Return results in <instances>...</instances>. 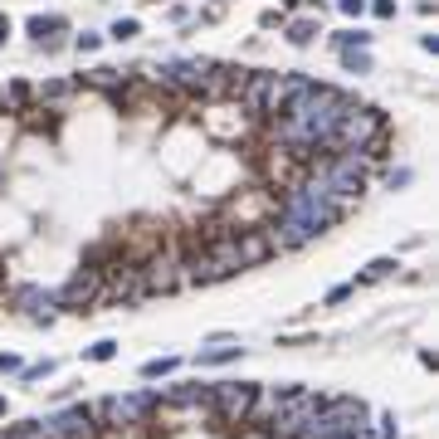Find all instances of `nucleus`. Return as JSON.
Instances as JSON below:
<instances>
[{
  "instance_id": "obj_1",
  "label": "nucleus",
  "mask_w": 439,
  "mask_h": 439,
  "mask_svg": "<svg viewBox=\"0 0 439 439\" xmlns=\"http://www.w3.org/2000/svg\"><path fill=\"white\" fill-rule=\"evenodd\" d=\"M381 137H386V117L381 108H346L342 112V122H337V132H332V147H342V151H351V156H361V151H381Z\"/></svg>"
},
{
  "instance_id": "obj_2",
  "label": "nucleus",
  "mask_w": 439,
  "mask_h": 439,
  "mask_svg": "<svg viewBox=\"0 0 439 439\" xmlns=\"http://www.w3.org/2000/svg\"><path fill=\"white\" fill-rule=\"evenodd\" d=\"M254 405H259V381H219V386H210V405L205 410L219 425H244L254 415Z\"/></svg>"
},
{
  "instance_id": "obj_3",
  "label": "nucleus",
  "mask_w": 439,
  "mask_h": 439,
  "mask_svg": "<svg viewBox=\"0 0 439 439\" xmlns=\"http://www.w3.org/2000/svg\"><path fill=\"white\" fill-rule=\"evenodd\" d=\"M98 293H103V269H79L74 278H69V288L54 298V303H64V308H93L98 303Z\"/></svg>"
},
{
  "instance_id": "obj_4",
  "label": "nucleus",
  "mask_w": 439,
  "mask_h": 439,
  "mask_svg": "<svg viewBox=\"0 0 439 439\" xmlns=\"http://www.w3.org/2000/svg\"><path fill=\"white\" fill-rule=\"evenodd\" d=\"M44 430H49V439H88L93 435V415H88V405H74V410L44 420Z\"/></svg>"
},
{
  "instance_id": "obj_5",
  "label": "nucleus",
  "mask_w": 439,
  "mask_h": 439,
  "mask_svg": "<svg viewBox=\"0 0 439 439\" xmlns=\"http://www.w3.org/2000/svg\"><path fill=\"white\" fill-rule=\"evenodd\" d=\"M239 93V103H244V112H269V98H273V74H244V83L234 88Z\"/></svg>"
},
{
  "instance_id": "obj_6",
  "label": "nucleus",
  "mask_w": 439,
  "mask_h": 439,
  "mask_svg": "<svg viewBox=\"0 0 439 439\" xmlns=\"http://www.w3.org/2000/svg\"><path fill=\"white\" fill-rule=\"evenodd\" d=\"M15 308L29 313L34 323H49V318H54V293H49V288H34V283H29V288H15Z\"/></svg>"
},
{
  "instance_id": "obj_7",
  "label": "nucleus",
  "mask_w": 439,
  "mask_h": 439,
  "mask_svg": "<svg viewBox=\"0 0 439 439\" xmlns=\"http://www.w3.org/2000/svg\"><path fill=\"white\" fill-rule=\"evenodd\" d=\"M273 254V244H269V234L264 229H239V264L249 269V264H264Z\"/></svg>"
},
{
  "instance_id": "obj_8",
  "label": "nucleus",
  "mask_w": 439,
  "mask_h": 439,
  "mask_svg": "<svg viewBox=\"0 0 439 439\" xmlns=\"http://www.w3.org/2000/svg\"><path fill=\"white\" fill-rule=\"evenodd\" d=\"M239 351H244V346H239L234 337H215V346H205L196 361H201V366H224V361H234Z\"/></svg>"
},
{
  "instance_id": "obj_9",
  "label": "nucleus",
  "mask_w": 439,
  "mask_h": 439,
  "mask_svg": "<svg viewBox=\"0 0 439 439\" xmlns=\"http://www.w3.org/2000/svg\"><path fill=\"white\" fill-rule=\"evenodd\" d=\"M0 439H49V430H44V420H20V425H10Z\"/></svg>"
},
{
  "instance_id": "obj_10",
  "label": "nucleus",
  "mask_w": 439,
  "mask_h": 439,
  "mask_svg": "<svg viewBox=\"0 0 439 439\" xmlns=\"http://www.w3.org/2000/svg\"><path fill=\"white\" fill-rule=\"evenodd\" d=\"M396 269H400L396 259H371L366 273H361V283H376V278H386V273H396Z\"/></svg>"
},
{
  "instance_id": "obj_11",
  "label": "nucleus",
  "mask_w": 439,
  "mask_h": 439,
  "mask_svg": "<svg viewBox=\"0 0 439 439\" xmlns=\"http://www.w3.org/2000/svg\"><path fill=\"white\" fill-rule=\"evenodd\" d=\"M176 366H181L176 356H156V361H147V366H142V376H147V381H156V376H171Z\"/></svg>"
},
{
  "instance_id": "obj_12",
  "label": "nucleus",
  "mask_w": 439,
  "mask_h": 439,
  "mask_svg": "<svg viewBox=\"0 0 439 439\" xmlns=\"http://www.w3.org/2000/svg\"><path fill=\"white\" fill-rule=\"evenodd\" d=\"M112 356H117V342H108V337L88 346V361H112Z\"/></svg>"
},
{
  "instance_id": "obj_13",
  "label": "nucleus",
  "mask_w": 439,
  "mask_h": 439,
  "mask_svg": "<svg viewBox=\"0 0 439 439\" xmlns=\"http://www.w3.org/2000/svg\"><path fill=\"white\" fill-rule=\"evenodd\" d=\"M288 39H293V44H308V39H313V25H308V20H298V25L288 29Z\"/></svg>"
},
{
  "instance_id": "obj_14",
  "label": "nucleus",
  "mask_w": 439,
  "mask_h": 439,
  "mask_svg": "<svg viewBox=\"0 0 439 439\" xmlns=\"http://www.w3.org/2000/svg\"><path fill=\"white\" fill-rule=\"evenodd\" d=\"M132 34H137V20H117L112 25V39H132Z\"/></svg>"
},
{
  "instance_id": "obj_15",
  "label": "nucleus",
  "mask_w": 439,
  "mask_h": 439,
  "mask_svg": "<svg viewBox=\"0 0 439 439\" xmlns=\"http://www.w3.org/2000/svg\"><path fill=\"white\" fill-rule=\"evenodd\" d=\"M346 69H356V74H366V69H371V59H366V54H346Z\"/></svg>"
},
{
  "instance_id": "obj_16",
  "label": "nucleus",
  "mask_w": 439,
  "mask_h": 439,
  "mask_svg": "<svg viewBox=\"0 0 439 439\" xmlns=\"http://www.w3.org/2000/svg\"><path fill=\"white\" fill-rule=\"evenodd\" d=\"M0 371H20V361H15V356H5V351H0Z\"/></svg>"
},
{
  "instance_id": "obj_17",
  "label": "nucleus",
  "mask_w": 439,
  "mask_h": 439,
  "mask_svg": "<svg viewBox=\"0 0 439 439\" xmlns=\"http://www.w3.org/2000/svg\"><path fill=\"white\" fill-rule=\"evenodd\" d=\"M342 10L346 15H361V0H342Z\"/></svg>"
},
{
  "instance_id": "obj_18",
  "label": "nucleus",
  "mask_w": 439,
  "mask_h": 439,
  "mask_svg": "<svg viewBox=\"0 0 439 439\" xmlns=\"http://www.w3.org/2000/svg\"><path fill=\"white\" fill-rule=\"evenodd\" d=\"M5 34H10V20H0V44H5Z\"/></svg>"
},
{
  "instance_id": "obj_19",
  "label": "nucleus",
  "mask_w": 439,
  "mask_h": 439,
  "mask_svg": "<svg viewBox=\"0 0 439 439\" xmlns=\"http://www.w3.org/2000/svg\"><path fill=\"white\" fill-rule=\"evenodd\" d=\"M0 415H5V396H0Z\"/></svg>"
},
{
  "instance_id": "obj_20",
  "label": "nucleus",
  "mask_w": 439,
  "mask_h": 439,
  "mask_svg": "<svg viewBox=\"0 0 439 439\" xmlns=\"http://www.w3.org/2000/svg\"><path fill=\"white\" fill-rule=\"evenodd\" d=\"M0 176H5V166H0Z\"/></svg>"
}]
</instances>
